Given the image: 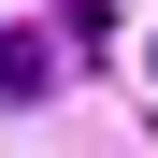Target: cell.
Returning <instances> with one entry per match:
<instances>
[{
	"mask_svg": "<svg viewBox=\"0 0 158 158\" xmlns=\"http://www.w3.org/2000/svg\"><path fill=\"white\" fill-rule=\"evenodd\" d=\"M58 86V29H0V101H43Z\"/></svg>",
	"mask_w": 158,
	"mask_h": 158,
	"instance_id": "1",
	"label": "cell"
}]
</instances>
